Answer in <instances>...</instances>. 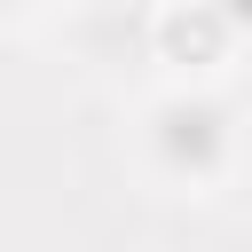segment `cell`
<instances>
[{
    "label": "cell",
    "mask_w": 252,
    "mask_h": 252,
    "mask_svg": "<svg viewBox=\"0 0 252 252\" xmlns=\"http://www.w3.org/2000/svg\"><path fill=\"white\" fill-rule=\"evenodd\" d=\"M158 150H165L173 165H213V158H220V110H165Z\"/></svg>",
    "instance_id": "7a4b0ae2"
},
{
    "label": "cell",
    "mask_w": 252,
    "mask_h": 252,
    "mask_svg": "<svg viewBox=\"0 0 252 252\" xmlns=\"http://www.w3.org/2000/svg\"><path fill=\"white\" fill-rule=\"evenodd\" d=\"M220 16H228V24H252V0H228Z\"/></svg>",
    "instance_id": "3957f363"
},
{
    "label": "cell",
    "mask_w": 252,
    "mask_h": 252,
    "mask_svg": "<svg viewBox=\"0 0 252 252\" xmlns=\"http://www.w3.org/2000/svg\"><path fill=\"white\" fill-rule=\"evenodd\" d=\"M158 39H165V55H173V63H220L228 16H220V8H205V0H181V8L158 24Z\"/></svg>",
    "instance_id": "6da1fadb"
}]
</instances>
